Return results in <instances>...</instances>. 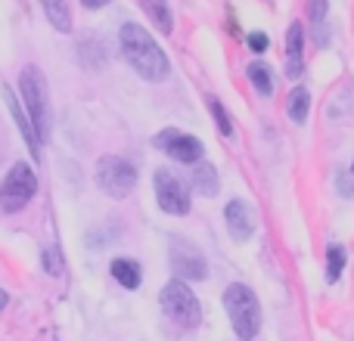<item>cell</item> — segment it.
<instances>
[{
  "label": "cell",
  "instance_id": "1",
  "mask_svg": "<svg viewBox=\"0 0 354 341\" xmlns=\"http://www.w3.org/2000/svg\"><path fill=\"white\" fill-rule=\"evenodd\" d=\"M118 43H122V56L128 59V66L140 75L143 81H165L171 75V66H168V56L159 43L153 41L143 25L137 22H124L118 28Z\"/></svg>",
  "mask_w": 354,
  "mask_h": 341
},
{
  "label": "cell",
  "instance_id": "2",
  "mask_svg": "<svg viewBox=\"0 0 354 341\" xmlns=\"http://www.w3.org/2000/svg\"><path fill=\"white\" fill-rule=\"evenodd\" d=\"M19 90H22V103L25 112H28L31 124L37 130V140L47 143L50 140V130H53V121H50V90H47V78L37 66H25L19 72Z\"/></svg>",
  "mask_w": 354,
  "mask_h": 341
},
{
  "label": "cell",
  "instance_id": "3",
  "mask_svg": "<svg viewBox=\"0 0 354 341\" xmlns=\"http://www.w3.org/2000/svg\"><path fill=\"white\" fill-rule=\"evenodd\" d=\"M224 311L230 317V326L236 332V338L252 341L261 332V301L243 282H233L224 292Z\"/></svg>",
  "mask_w": 354,
  "mask_h": 341
},
{
  "label": "cell",
  "instance_id": "4",
  "mask_svg": "<svg viewBox=\"0 0 354 341\" xmlns=\"http://www.w3.org/2000/svg\"><path fill=\"white\" fill-rule=\"evenodd\" d=\"M162 311L180 329H199V323H202V304L183 280H171L162 289Z\"/></svg>",
  "mask_w": 354,
  "mask_h": 341
},
{
  "label": "cell",
  "instance_id": "5",
  "mask_svg": "<svg viewBox=\"0 0 354 341\" xmlns=\"http://www.w3.org/2000/svg\"><path fill=\"white\" fill-rule=\"evenodd\" d=\"M37 193V174L31 170L28 162H16L10 168V174L3 177V186H0V205L6 214H16L35 199Z\"/></svg>",
  "mask_w": 354,
  "mask_h": 341
},
{
  "label": "cell",
  "instance_id": "6",
  "mask_svg": "<svg viewBox=\"0 0 354 341\" xmlns=\"http://www.w3.org/2000/svg\"><path fill=\"white\" fill-rule=\"evenodd\" d=\"M97 186L109 199H128L137 186V168L118 155H103L97 162Z\"/></svg>",
  "mask_w": 354,
  "mask_h": 341
},
{
  "label": "cell",
  "instance_id": "7",
  "mask_svg": "<svg viewBox=\"0 0 354 341\" xmlns=\"http://www.w3.org/2000/svg\"><path fill=\"white\" fill-rule=\"evenodd\" d=\"M153 186H156V202H159V208L165 214H174V217L189 214V193L177 174H171L168 168H159L153 174Z\"/></svg>",
  "mask_w": 354,
  "mask_h": 341
},
{
  "label": "cell",
  "instance_id": "8",
  "mask_svg": "<svg viewBox=\"0 0 354 341\" xmlns=\"http://www.w3.org/2000/svg\"><path fill=\"white\" fill-rule=\"evenodd\" d=\"M171 267H174V273H177V280H193V282H199V280H208V264H205V257H202V251L196 249L189 239H183V236H174L171 239Z\"/></svg>",
  "mask_w": 354,
  "mask_h": 341
},
{
  "label": "cell",
  "instance_id": "9",
  "mask_svg": "<svg viewBox=\"0 0 354 341\" xmlns=\"http://www.w3.org/2000/svg\"><path fill=\"white\" fill-rule=\"evenodd\" d=\"M156 146L165 149L180 165H196V162H202V153H205L202 140H196L193 134H183V130H162V134L156 137Z\"/></svg>",
  "mask_w": 354,
  "mask_h": 341
},
{
  "label": "cell",
  "instance_id": "10",
  "mask_svg": "<svg viewBox=\"0 0 354 341\" xmlns=\"http://www.w3.org/2000/svg\"><path fill=\"white\" fill-rule=\"evenodd\" d=\"M224 220H227V230H230V236L236 239V242H245V239L252 236V230H255L252 208H249V202H243V199H230V202H227Z\"/></svg>",
  "mask_w": 354,
  "mask_h": 341
},
{
  "label": "cell",
  "instance_id": "11",
  "mask_svg": "<svg viewBox=\"0 0 354 341\" xmlns=\"http://www.w3.org/2000/svg\"><path fill=\"white\" fill-rule=\"evenodd\" d=\"M305 68V28L301 22H292L286 31V75L299 78Z\"/></svg>",
  "mask_w": 354,
  "mask_h": 341
},
{
  "label": "cell",
  "instance_id": "12",
  "mask_svg": "<svg viewBox=\"0 0 354 341\" xmlns=\"http://www.w3.org/2000/svg\"><path fill=\"white\" fill-rule=\"evenodd\" d=\"M3 99H6V106H10V115L16 118V124H19V130H22V137H25V143H28V149H31V155H41V140H37V130H35V124H31V118L25 115L22 109H19V103H16V97L10 93V87H3Z\"/></svg>",
  "mask_w": 354,
  "mask_h": 341
},
{
  "label": "cell",
  "instance_id": "13",
  "mask_svg": "<svg viewBox=\"0 0 354 341\" xmlns=\"http://www.w3.org/2000/svg\"><path fill=\"white\" fill-rule=\"evenodd\" d=\"M109 270H112V280H115L122 289H128V292L140 289L143 273H140V264H137L134 257H115V261L109 264Z\"/></svg>",
  "mask_w": 354,
  "mask_h": 341
},
{
  "label": "cell",
  "instance_id": "14",
  "mask_svg": "<svg viewBox=\"0 0 354 341\" xmlns=\"http://www.w3.org/2000/svg\"><path fill=\"white\" fill-rule=\"evenodd\" d=\"M37 3L44 6V16L56 31H62V35L72 31V10H68L66 0H37Z\"/></svg>",
  "mask_w": 354,
  "mask_h": 341
},
{
  "label": "cell",
  "instance_id": "15",
  "mask_svg": "<svg viewBox=\"0 0 354 341\" xmlns=\"http://www.w3.org/2000/svg\"><path fill=\"white\" fill-rule=\"evenodd\" d=\"M143 12L153 19V25L162 31V35H171L174 31V16H171V6L168 0H140Z\"/></svg>",
  "mask_w": 354,
  "mask_h": 341
},
{
  "label": "cell",
  "instance_id": "16",
  "mask_svg": "<svg viewBox=\"0 0 354 341\" xmlns=\"http://www.w3.org/2000/svg\"><path fill=\"white\" fill-rule=\"evenodd\" d=\"M326 12H330L326 0H308V19H311L314 41H317L320 47H326Z\"/></svg>",
  "mask_w": 354,
  "mask_h": 341
},
{
  "label": "cell",
  "instance_id": "17",
  "mask_svg": "<svg viewBox=\"0 0 354 341\" xmlns=\"http://www.w3.org/2000/svg\"><path fill=\"white\" fill-rule=\"evenodd\" d=\"M193 186L205 195H218L221 183H218V170H214V165H208V162L199 165V162H196L193 165Z\"/></svg>",
  "mask_w": 354,
  "mask_h": 341
},
{
  "label": "cell",
  "instance_id": "18",
  "mask_svg": "<svg viewBox=\"0 0 354 341\" xmlns=\"http://www.w3.org/2000/svg\"><path fill=\"white\" fill-rule=\"evenodd\" d=\"M286 112L295 124L305 121L308 112H311V90H305V87H292V93H289V99H286Z\"/></svg>",
  "mask_w": 354,
  "mask_h": 341
},
{
  "label": "cell",
  "instance_id": "19",
  "mask_svg": "<svg viewBox=\"0 0 354 341\" xmlns=\"http://www.w3.org/2000/svg\"><path fill=\"white\" fill-rule=\"evenodd\" d=\"M345 264H348V255H345L342 245H330L326 249V282H339Z\"/></svg>",
  "mask_w": 354,
  "mask_h": 341
},
{
  "label": "cell",
  "instance_id": "20",
  "mask_svg": "<svg viewBox=\"0 0 354 341\" xmlns=\"http://www.w3.org/2000/svg\"><path fill=\"white\" fill-rule=\"evenodd\" d=\"M249 81H252V87H255L261 97H270V93H274V78H270V68L264 66V62H252L249 66Z\"/></svg>",
  "mask_w": 354,
  "mask_h": 341
},
{
  "label": "cell",
  "instance_id": "21",
  "mask_svg": "<svg viewBox=\"0 0 354 341\" xmlns=\"http://www.w3.org/2000/svg\"><path fill=\"white\" fill-rule=\"evenodd\" d=\"M208 109H212V118H214V124H218V134L233 137V121H230V112L224 109V103H221L218 97H208Z\"/></svg>",
  "mask_w": 354,
  "mask_h": 341
},
{
  "label": "cell",
  "instance_id": "22",
  "mask_svg": "<svg viewBox=\"0 0 354 341\" xmlns=\"http://www.w3.org/2000/svg\"><path fill=\"white\" fill-rule=\"evenodd\" d=\"M268 35H264V31H252L249 35V47L255 50V53H264V50H268Z\"/></svg>",
  "mask_w": 354,
  "mask_h": 341
},
{
  "label": "cell",
  "instance_id": "23",
  "mask_svg": "<svg viewBox=\"0 0 354 341\" xmlns=\"http://www.w3.org/2000/svg\"><path fill=\"white\" fill-rule=\"evenodd\" d=\"M81 3H84L87 10H103V6L109 3V0H81Z\"/></svg>",
  "mask_w": 354,
  "mask_h": 341
},
{
  "label": "cell",
  "instance_id": "24",
  "mask_svg": "<svg viewBox=\"0 0 354 341\" xmlns=\"http://www.w3.org/2000/svg\"><path fill=\"white\" fill-rule=\"evenodd\" d=\"M3 307H6V292L0 289V311H3Z\"/></svg>",
  "mask_w": 354,
  "mask_h": 341
},
{
  "label": "cell",
  "instance_id": "25",
  "mask_svg": "<svg viewBox=\"0 0 354 341\" xmlns=\"http://www.w3.org/2000/svg\"><path fill=\"white\" fill-rule=\"evenodd\" d=\"M351 168H354V165H351Z\"/></svg>",
  "mask_w": 354,
  "mask_h": 341
}]
</instances>
